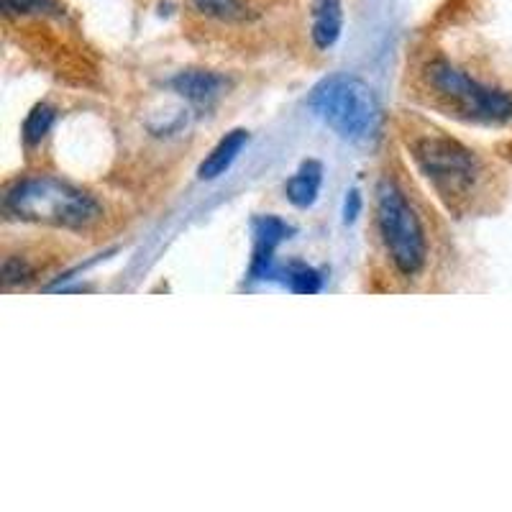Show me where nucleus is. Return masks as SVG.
<instances>
[{"mask_svg":"<svg viewBox=\"0 0 512 512\" xmlns=\"http://www.w3.org/2000/svg\"><path fill=\"white\" fill-rule=\"evenodd\" d=\"M172 88L192 103H213L226 90V80L216 72L187 70L172 80Z\"/></svg>","mask_w":512,"mask_h":512,"instance_id":"obj_9","label":"nucleus"},{"mask_svg":"<svg viewBox=\"0 0 512 512\" xmlns=\"http://www.w3.org/2000/svg\"><path fill=\"white\" fill-rule=\"evenodd\" d=\"M377 226L397 272L405 277L420 274L428 256L423 223L392 180H382L377 187Z\"/></svg>","mask_w":512,"mask_h":512,"instance_id":"obj_5","label":"nucleus"},{"mask_svg":"<svg viewBox=\"0 0 512 512\" xmlns=\"http://www.w3.org/2000/svg\"><path fill=\"white\" fill-rule=\"evenodd\" d=\"M361 213V192L356 190H349L346 192V200H344V221L346 223H354L356 218H359Z\"/></svg>","mask_w":512,"mask_h":512,"instance_id":"obj_15","label":"nucleus"},{"mask_svg":"<svg viewBox=\"0 0 512 512\" xmlns=\"http://www.w3.org/2000/svg\"><path fill=\"white\" fill-rule=\"evenodd\" d=\"M3 213L26 223L57 228H85L98 221L100 205L90 192L41 175L26 177L11 185L3 195Z\"/></svg>","mask_w":512,"mask_h":512,"instance_id":"obj_1","label":"nucleus"},{"mask_svg":"<svg viewBox=\"0 0 512 512\" xmlns=\"http://www.w3.org/2000/svg\"><path fill=\"white\" fill-rule=\"evenodd\" d=\"M3 13L13 16H44V13H59L57 0H3Z\"/></svg>","mask_w":512,"mask_h":512,"instance_id":"obj_14","label":"nucleus"},{"mask_svg":"<svg viewBox=\"0 0 512 512\" xmlns=\"http://www.w3.org/2000/svg\"><path fill=\"white\" fill-rule=\"evenodd\" d=\"M52 123H54V108H52V105H47V103L34 105V108H31V113L26 116V121H24V141H26V144H29V146L39 144V141L49 134Z\"/></svg>","mask_w":512,"mask_h":512,"instance_id":"obj_11","label":"nucleus"},{"mask_svg":"<svg viewBox=\"0 0 512 512\" xmlns=\"http://www.w3.org/2000/svg\"><path fill=\"white\" fill-rule=\"evenodd\" d=\"M310 108L346 141H367L377 134V95L359 77L336 75L323 80L310 95Z\"/></svg>","mask_w":512,"mask_h":512,"instance_id":"obj_3","label":"nucleus"},{"mask_svg":"<svg viewBox=\"0 0 512 512\" xmlns=\"http://www.w3.org/2000/svg\"><path fill=\"white\" fill-rule=\"evenodd\" d=\"M287 285L297 295H315L320 290V274L303 262H295L287 267Z\"/></svg>","mask_w":512,"mask_h":512,"instance_id":"obj_12","label":"nucleus"},{"mask_svg":"<svg viewBox=\"0 0 512 512\" xmlns=\"http://www.w3.org/2000/svg\"><path fill=\"white\" fill-rule=\"evenodd\" d=\"M320 182H323V167L318 162H305L295 175L287 180V200L297 208H310L318 200Z\"/></svg>","mask_w":512,"mask_h":512,"instance_id":"obj_10","label":"nucleus"},{"mask_svg":"<svg viewBox=\"0 0 512 512\" xmlns=\"http://www.w3.org/2000/svg\"><path fill=\"white\" fill-rule=\"evenodd\" d=\"M249 144V131L246 128H233L231 134L223 136L216 146H213V152L203 159L198 169L200 180H218L221 175H226L231 164L239 159V154L244 152V146Z\"/></svg>","mask_w":512,"mask_h":512,"instance_id":"obj_8","label":"nucleus"},{"mask_svg":"<svg viewBox=\"0 0 512 512\" xmlns=\"http://www.w3.org/2000/svg\"><path fill=\"white\" fill-rule=\"evenodd\" d=\"M195 11L218 21H233L244 16V3L241 0H192Z\"/></svg>","mask_w":512,"mask_h":512,"instance_id":"obj_13","label":"nucleus"},{"mask_svg":"<svg viewBox=\"0 0 512 512\" xmlns=\"http://www.w3.org/2000/svg\"><path fill=\"white\" fill-rule=\"evenodd\" d=\"M292 228L285 221L274 216H264L254 221V262H251V274L256 280L272 274V256L274 249L285 239H290Z\"/></svg>","mask_w":512,"mask_h":512,"instance_id":"obj_6","label":"nucleus"},{"mask_svg":"<svg viewBox=\"0 0 512 512\" xmlns=\"http://www.w3.org/2000/svg\"><path fill=\"white\" fill-rule=\"evenodd\" d=\"M344 31V6L341 0H313L310 3V36L315 47L331 49Z\"/></svg>","mask_w":512,"mask_h":512,"instance_id":"obj_7","label":"nucleus"},{"mask_svg":"<svg viewBox=\"0 0 512 512\" xmlns=\"http://www.w3.org/2000/svg\"><path fill=\"white\" fill-rule=\"evenodd\" d=\"M410 152L425 180L448 203H466L487 175L477 154L448 136H420L410 144Z\"/></svg>","mask_w":512,"mask_h":512,"instance_id":"obj_4","label":"nucleus"},{"mask_svg":"<svg viewBox=\"0 0 512 512\" xmlns=\"http://www.w3.org/2000/svg\"><path fill=\"white\" fill-rule=\"evenodd\" d=\"M425 80L431 85L438 103L461 121L482 123V126H510L512 123V88L477 80L446 59L428 64Z\"/></svg>","mask_w":512,"mask_h":512,"instance_id":"obj_2","label":"nucleus"}]
</instances>
